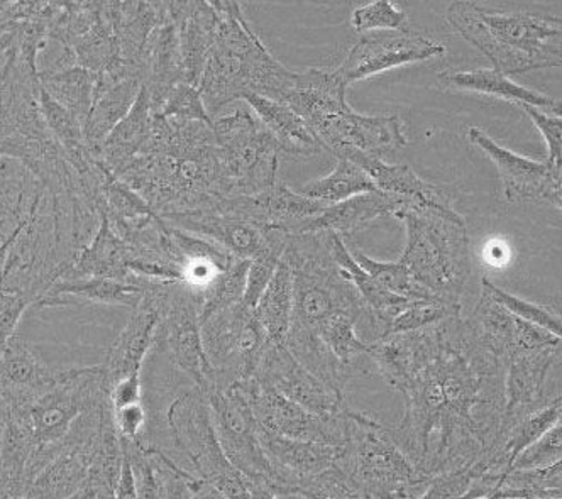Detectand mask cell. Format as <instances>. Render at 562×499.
<instances>
[{
    "label": "cell",
    "instance_id": "1",
    "mask_svg": "<svg viewBox=\"0 0 562 499\" xmlns=\"http://www.w3.org/2000/svg\"><path fill=\"white\" fill-rule=\"evenodd\" d=\"M405 413L393 442L422 476L473 466L495 444L505 415V370L471 332L463 315L370 344Z\"/></svg>",
    "mask_w": 562,
    "mask_h": 499
},
{
    "label": "cell",
    "instance_id": "2",
    "mask_svg": "<svg viewBox=\"0 0 562 499\" xmlns=\"http://www.w3.org/2000/svg\"><path fill=\"white\" fill-rule=\"evenodd\" d=\"M217 12L214 46L200 78L199 92L212 118L246 95L280 102L292 82L293 71L268 52L249 26L239 2L215 0Z\"/></svg>",
    "mask_w": 562,
    "mask_h": 499
},
{
    "label": "cell",
    "instance_id": "3",
    "mask_svg": "<svg viewBox=\"0 0 562 499\" xmlns=\"http://www.w3.org/2000/svg\"><path fill=\"white\" fill-rule=\"evenodd\" d=\"M449 26L505 75L527 73L562 64L561 18L527 12L495 14L474 2H452L446 11Z\"/></svg>",
    "mask_w": 562,
    "mask_h": 499
},
{
    "label": "cell",
    "instance_id": "4",
    "mask_svg": "<svg viewBox=\"0 0 562 499\" xmlns=\"http://www.w3.org/2000/svg\"><path fill=\"white\" fill-rule=\"evenodd\" d=\"M407 227L398 263L434 299L461 307L471 274L467 220L456 211L404 202L395 214Z\"/></svg>",
    "mask_w": 562,
    "mask_h": 499
},
{
    "label": "cell",
    "instance_id": "5",
    "mask_svg": "<svg viewBox=\"0 0 562 499\" xmlns=\"http://www.w3.org/2000/svg\"><path fill=\"white\" fill-rule=\"evenodd\" d=\"M109 392L102 367H74L59 371L55 386L33 405L11 411L12 422L23 430L33 447L27 485L61 452L78 418L108 399Z\"/></svg>",
    "mask_w": 562,
    "mask_h": 499
},
{
    "label": "cell",
    "instance_id": "6",
    "mask_svg": "<svg viewBox=\"0 0 562 499\" xmlns=\"http://www.w3.org/2000/svg\"><path fill=\"white\" fill-rule=\"evenodd\" d=\"M348 442L337 466L361 495L376 499H420L430 477L422 476L393 442L389 429L370 415L349 410Z\"/></svg>",
    "mask_w": 562,
    "mask_h": 499
},
{
    "label": "cell",
    "instance_id": "7",
    "mask_svg": "<svg viewBox=\"0 0 562 499\" xmlns=\"http://www.w3.org/2000/svg\"><path fill=\"white\" fill-rule=\"evenodd\" d=\"M231 196H248L278 182L280 146L246 102L212 123Z\"/></svg>",
    "mask_w": 562,
    "mask_h": 499
},
{
    "label": "cell",
    "instance_id": "8",
    "mask_svg": "<svg viewBox=\"0 0 562 499\" xmlns=\"http://www.w3.org/2000/svg\"><path fill=\"white\" fill-rule=\"evenodd\" d=\"M200 336L214 373L211 389H227L255 376L270 344L255 310L243 304L215 311L200 326Z\"/></svg>",
    "mask_w": 562,
    "mask_h": 499
},
{
    "label": "cell",
    "instance_id": "9",
    "mask_svg": "<svg viewBox=\"0 0 562 499\" xmlns=\"http://www.w3.org/2000/svg\"><path fill=\"white\" fill-rule=\"evenodd\" d=\"M212 410L218 445L234 469L251 481L261 483L277 496H285L280 474L259 442V426L251 407L236 386L205 393Z\"/></svg>",
    "mask_w": 562,
    "mask_h": 499
},
{
    "label": "cell",
    "instance_id": "10",
    "mask_svg": "<svg viewBox=\"0 0 562 499\" xmlns=\"http://www.w3.org/2000/svg\"><path fill=\"white\" fill-rule=\"evenodd\" d=\"M233 386L245 396L259 427L273 435L333 447H342L348 442L351 407L333 417H321L261 385L255 376Z\"/></svg>",
    "mask_w": 562,
    "mask_h": 499
},
{
    "label": "cell",
    "instance_id": "11",
    "mask_svg": "<svg viewBox=\"0 0 562 499\" xmlns=\"http://www.w3.org/2000/svg\"><path fill=\"white\" fill-rule=\"evenodd\" d=\"M199 296L186 283H175L159 320L153 348L164 352L171 366L207 393L214 386V373L200 336Z\"/></svg>",
    "mask_w": 562,
    "mask_h": 499
},
{
    "label": "cell",
    "instance_id": "12",
    "mask_svg": "<svg viewBox=\"0 0 562 499\" xmlns=\"http://www.w3.org/2000/svg\"><path fill=\"white\" fill-rule=\"evenodd\" d=\"M161 218L168 226L205 239L229 252L233 258L246 261H252L270 251H285L289 239V234L281 230L265 229L214 208L165 215Z\"/></svg>",
    "mask_w": 562,
    "mask_h": 499
},
{
    "label": "cell",
    "instance_id": "13",
    "mask_svg": "<svg viewBox=\"0 0 562 499\" xmlns=\"http://www.w3.org/2000/svg\"><path fill=\"white\" fill-rule=\"evenodd\" d=\"M468 137L471 145L485 152L498 168L507 202H533L549 204L555 208L562 207L561 167L515 155L493 141L480 127H471Z\"/></svg>",
    "mask_w": 562,
    "mask_h": 499
},
{
    "label": "cell",
    "instance_id": "14",
    "mask_svg": "<svg viewBox=\"0 0 562 499\" xmlns=\"http://www.w3.org/2000/svg\"><path fill=\"white\" fill-rule=\"evenodd\" d=\"M445 53V46L437 45L412 30L364 34L352 46L336 75L346 83V87H349L371 75L402 67V65L426 61Z\"/></svg>",
    "mask_w": 562,
    "mask_h": 499
},
{
    "label": "cell",
    "instance_id": "15",
    "mask_svg": "<svg viewBox=\"0 0 562 499\" xmlns=\"http://www.w3.org/2000/svg\"><path fill=\"white\" fill-rule=\"evenodd\" d=\"M255 377L261 385L321 417L342 413L349 407L345 393L334 392L318 382L283 344H268Z\"/></svg>",
    "mask_w": 562,
    "mask_h": 499
},
{
    "label": "cell",
    "instance_id": "16",
    "mask_svg": "<svg viewBox=\"0 0 562 499\" xmlns=\"http://www.w3.org/2000/svg\"><path fill=\"white\" fill-rule=\"evenodd\" d=\"M326 207L321 202L293 192L285 183L277 182L256 195L217 200L209 208L234 215L265 229L281 230L289 236H295L302 234L305 224Z\"/></svg>",
    "mask_w": 562,
    "mask_h": 499
},
{
    "label": "cell",
    "instance_id": "17",
    "mask_svg": "<svg viewBox=\"0 0 562 499\" xmlns=\"http://www.w3.org/2000/svg\"><path fill=\"white\" fill-rule=\"evenodd\" d=\"M561 342L517 352L508 359L505 370V415L502 429L510 427L532 411L544 408L555 399L548 393V382L552 370L558 366Z\"/></svg>",
    "mask_w": 562,
    "mask_h": 499
},
{
    "label": "cell",
    "instance_id": "18",
    "mask_svg": "<svg viewBox=\"0 0 562 499\" xmlns=\"http://www.w3.org/2000/svg\"><path fill=\"white\" fill-rule=\"evenodd\" d=\"M330 155L337 149L351 148L376 156L396 151L408 145L404 127L396 115H363L351 107L330 118L314 134Z\"/></svg>",
    "mask_w": 562,
    "mask_h": 499
},
{
    "label": "cell",
    "instance_id": "19",
    "mask_svg": "<svg viewBox=\"0 0 562 499\" xmlns=\"http://www.w3.org/2000/svg\"><path fill=\"white\" fill-rule=\"evenodd\" d=\"M58 373L42 363L18 333L0 344V396L11 411L23 410L46 395Z\"/></svg>",
    "mask_w": 562,
    "mask_h": 499
},
{
    "label": "cell",
    "instance_id": "20",
    "mask_svg": "<svg viewBox=\"0 0 562 499\" xmlns=\"http://www.w3.org/2000/svg\"><path fill=\"white\" fill-rule=\"evenodd\" d=\"M346 90L348 87L336 71H293L292 82L281 95L280 104L295 112L315 134L330 118L348 111Z\"/></svg>",
    "mask_w": 562,
    "mask_h": 499
},
{
    "label": "cell",
    "instance_id": "21",
    "mask_svg": "<svg viewBox=\"0 0 562 499\" xmlns=\"http://www.w3.org/2000/svg\"><path fill=\"white\" fill-rule=\"evenodd\" d=\"M334 156L337 159H348L356 167L361 168L380 192L404 200L407 204L427 205L439 211H454L451 199L446 195L445 190L422 180L407 165H389L376 156L351 148L337 149Z\"/></svg>",
    "mask_w": 562,
    "mask_h": 499
},
{
    "label": "cell",
    "instance_id": "22",
    "mask_svg": "<svg viewBox=\"0 0 562 499\" xmlns=\"http://www.w3.org/2000/svg\"><path fill=\"white\" fill-rule=\"evenodd\" d=\"M168 12L178 30L182 55L183 83L199 89L200 78L211 58L218 15L211 2H168Z\"/></svg>",
    "mask_w": 562,
    "mask_h": 499
},
{
    "label": "cell",
    "instance_id": "23",
    "mask_svg": "<svg viewBox=\"0 0 562 499\" xmlns=\"http://www.w3.org/2000/svg\"><path fill=\"white\" fill-rule=\"evenodd\" d=\"M259 426V423H258ZM259 442L274 469L280 474L285 496L295 495L296 486L307 477L323 473L339 461L342 447L300 442L273 435L259 427Z\"/></svg>",
    "mask_w": 562,
    "mask_h": 499
},
{
    "label": "cell",
    "instance_id": "24",
    "mask_svg": "<svg viewBox=\"0 0 562 499\" xmlns=\"http://www.w3.org/2000/svg\"><path fill=\"white\" fill-rule=\"evenodd\" d=\"M133 249L109 227L108 218L100 215L99 230L92 242L78 252L74 263L59 280H82V277H104L114 282L139 285L143 277L130 273Z\"/></svg>",
    "mask_w": 562,
    "mask_h": 499
},
{
    "label": "cell",
    "instance_id": "25",
    "mask_svg": "<svg viewBox=\"0 0 562 499\" xmlns=\"http://www.w3.org/2000/svg\"><path fill=\"white\" fill-rule=\"evenodd\" d=\"M404 205V200L389 195L378 190V192L359 193L351 199L339 202L336 205H327L321 214L315 215L305 224V233H315V230H327V233L337 234V236L351 237L359 230L367 229L376 218L393 215Z\"/></svg>",
    "mask_w": 562,
    "mask_h": 499
},
{
    "label": "cell",
    "instance_id": "26",
    "mask_svg": "<svg viewBox=\"0 0 562 499\" xmlns=\"http://www.w3.org/2000/svg\"><path fill=\"white\" fill-rule=\"evenodd\" d=\"M97 442L93 445L64 447V451L34 476L21 499H65L83 488L89 479Z\"/></svg>",
    "mask_w": 562,
    "mask_h": 499
},
{
    "label": "cell",
    "instance_id": "27",
    "mask_svg": "<svg viewBox=\"0 0 562 499\" xmlns=\"http://www.w3.org/2000/svg\"><path fill=\"white\" fill-rule=\"evenodd\" d=\"M439 83L442 89L458 90V92H477L485 95L498 97L510 100L515 105L527 104L532 107L548 109L552 115H561V104L546 93L536 92L527 87L512 82L510 78L493 70V68H480V70L445 71L440 73Z\"/></svg>",
    "mask_w": 562,
    "mask_h": 499
},
{
    "label": "cell",
    "instance_id": "28",
    "mask_svg": "<svg viewBox=\"0 0 562 499\" xmlns=\"http://www.w3.org/2000/svg\"><path fill=\"white\" fill-rule=\"evenodd\" d=\"M153 114L148 90L143 87L130 114L111 131L99 149V161L105 170L117 174L139 155L151 133Z\"/></svg>",
    "mask_w": 562,
    "mask_h": 499
},
{
    "label": "cell",
    "instance_id": "29",
    "mask_svg": "<svg viewBox=\"0 0 562 499\" xmlns=\"http://www.w3.org/2000/svg\"><path fill=\"white\" fill-rule=\"evenodd\" d=\"M333 256L342 276L358 288L359 295L363 296L364 304L368 305L374 320H376L381 339L389 336L390 324L402 311L407 310L414 304V299L395 295V293L383 288L380 283L374 282L367 271L358 266V263L352 259L351 252L346 248L345 239L337 236V234L333 236Z\"/></svg>",
    "mask_w": 562,
    "mask_h": 499
},
{
    "label": "cell",
    "instance_id": "30",
    "mask_svg": "<svg viewBox=\"0 0 562 499\" xmlns=\"http://www.w3.org/2000/svg\"><path fill=\"white\" fill-rule=\"evenodd\" d=\"M243 102L249 105L268 133L274 137L280 151L296 158H307L323 151V145L308 129L307 124L286 105L261 95H246Z\"/></svg>",
    "mask_w": 562,
    "mask_h": 499
},
{
    "label": "cell",
    "instance_id": "31",
    "mask_svg": "<svg viewBox=\"0 0 562 499\" xmlns=\"http://www.w3.org/2000/svg\"><path fill=\"white\" fill-rule=\"evenodd\" d=\"M140 89L143 80L131 77L108 89L93 90V104L83 124V137L87 148L95 158H99V149L105 137L130 114Z\"/></svg>",
    "mask_w": 562,
    "mask_h": 499
},
{
    "label": "cell",
    "instance_id": "32",
    "mask_svg": "<svg viewBox=\"0 0 562 499\" xmlns=\"http://www.w3.org/2000/svg\"><path fill=\"white\" fill-rule=\"evenodd\" d=\"M75 298L89 299L95 304L123 305L134 310L143 298V283L139 286L104 277L58 280L33 307H59L71 304Z\"/></svg>",
    "mask_w": 562,
    "mask_h": 499
},
{
    "label": "cell",
    "instance_id": "33",
    "mask_svg": "<svg viewBox=\"0 0 562 499\" xmlns=\"http://www.w3.org/2000/svg\"><path fill=\"white\" fill-rule=\"evenodd\" d=\"M467 322L476 341L502 363L507 364L508 359L517 354L521 318L505 310L486 293L481 292L480 302Z\"/></svg>",
    "mask_w": 562,
    "mask_h": 499
},
{
    "label": "cell",
    "instance_id": "34",
    "mask_svg": "<svg viewBox=\"0 0 562 499\" xmlns=\"http://www.w3.org/2000/svg\"><path fill=\"white\" fill-rule=\"evenodd\" d=\"M167 18L168 2H119L115 23L119 58L139 65L148 37Z\"/></svg>",
    "mask_w": 562,
    "mask_h": 499
},
{
    "label": "cell",
    "instance_id": "35",
    "mask_svg": "<svg viewBox=\"0 0 562 499\" xmlns=\"http://www.w3.org/2000/svg\"><path fill=\"white\" fill-rule=\"evenodd\" d=\"M293 310L292 270L281 259L271 277L270 285L256 305L255 314L267 333L268 342L274 345L285 344L289 336Z\"/></svg>",
    "mask_w": 562,
    "mask_h": 499
},
{
    "label": "cell",
    "instance_id": "36",
    "mask_svg": "<svg viewBox=\"0 0 562 499\" xmlns=\"http://www.w3.org/2000/svg\"><path fill=\"white\" fill-rule=\"evenodd\" d=\"M370 192H378L371 178L348 159H337L333 173L307 183L299 193L324 205H336L359 193Z\"/></svg>",
    "mask_w": 562,
    "mask_h": 499
},
{
    "label": "cell",
    "instance_id": "37",
    "mask_svg": "<svg viewBox=\"0 0 562 499\" xmlns=\"http://www.w3.org/2000/svg\"><path fill=\"white\" fill-rule=\"evenodd\" d=\"M95 80L97 73L75 67L64 73L42 78L40 86L59 105L70 111L80 123L86 124L93 104Z\"/></svg>",
    "mask_w": 562,
    "mask_h": 499
},
{
    "label": "cell",
    "instance_id": "38",
    "mask_svg": "<svg viewBox=\"0 0 562 499\" xmlns=\"http://www.w3.org/2000/svg\"><path fill=\"white\" fill-rule=\"evenodd\" d=\"M488 499H561V463L544 469L508 470Z\"/></svg>",
    "mask_w": 562,
    "mask_h": 499
},
{
    "label": "cell",
    "instance_id": "39",
    "mask_svg": "<svg viewBox=\"0 0 562 499\" xmlns=\"http://www.w3.org/2000/svg\"><path fill=\"white\" fill-rule=\"evenodd\" d=\"M249 264H251V261H246V259H234L233 264L226 271L218 273L205 288L196 292L200 305V326L215 311L224 310V308L233 307V305L243 302Z\"/></svg>",
    "mask_w": 562,
    "mask_h": 499
},
{
    "label": "cell",
    "instance_id": "40",
    "mask_svg": "<svg viewBox=\"0 0 562 499\" xmlns=\"http://www.w3.org/2000/svg\"><path fill=\"white\" fill-rule=\"evenodd\" d=\"M349 252H351L352 259L358 263V266L367 271L374 282L380 283L389 292L404 296V298L434 299L426 288H422L418 283L414 282V277L405 270L404 264H400L398 261L396 263H381V261H374L370 256L364 254L361 249H355V251Z\"/></svg>",
    "mask_w": 562,
    "mask_h": 499
},
{
    "label": "cell",
    "instance_id": "41",
    "mask_svg": "<svg viewBox=\"0 0 562 499\" xmlns=\"http://www.w3.org/2000/svg\"><path fill=\"white\" fill-rule=\"evenodd\" d=\"M481 286H483V293H486L493 302L502 305L505 310L510 311L515 317L521 318V320H526V322L533 324V326L542 327V329L554 333L555 337H561V317H559L558 311L518 298V296L512 295V293L493 285L488 277H483Z\"/></svg>",
    "mask_w": 562,
    "mask_h": 499
},
{
    "label": "cell",
    "instance_id": "42",
    "mask_svg": "<svg viewBox=\"0 0 562 499\" xmlns=\"http://www.w3.org/2000/svg\"><path fill=\"white\" fill-rule=\"evenodd\" d=\"M295 495L304 496L305 499H363L351 476L340 469L337 463L300 481Z\"/></svg>",
    "mask_w": 562,
    "mask_h": 499
},
{
    "label": "cell",
    "instance_id": "43",
    "mask_svg": "<svg viewBox=\"0 0 562 499\" xmlns=\"http://www.w3.org/2000/svg\"><path fill=\"white\" fill-rule=\"evenodd\" d=\"M454 315H461L458 305L442 304L437 299H414V304L390 324L389 336L426 329Z\"/></svg>",
    "mask_w": 562,
    "mask_h": 499
},
{
    "label": "cell",
    "instance_id": "44",
    "mask_svg": "<svg viewBox=\"0 0 562 499\" xmlns=\"http://www.w3.org/2000/svg\"><path fill=\"white\" fill-rule=\"evenodd\" d=\"M351 24L359 33L411 30L407 12L396 8L389 0H376V2L356 9L351 15Z\"/></svg>",
    "mask_w": 562,
    "mask_h": 499
},
{
    "label": "cell",
    "instance_id": "45",
    "mask_svg": "<svg viewBox=\"0 0 562 499\" xmlns=\"http://www.w3.org/2000/svg\"><path fill=\"white\" fill-rule=\"evenodd\" d=\"M159 115L180 121V123H204L207 126H212V123H214V118L209 115L207 109H205L199 89L189 86V83H178L171 90Z\"/></svg>",
    "mask_w": 562,
    "mask_h": 499
},
{
    "label": "cell",
    "instance_id": "46",
    "mask_svg": "<svg viewBox=\"0 0 562 499\" xmlns=\"http://www.w3.org/2000/svg\"><path fill=\"white\" fill-rule=\"evenodd\" d=\"M561 423L552 427L539 441L521 451L512 464L510 470L544 469L561 463Z\"/></svg>",
    "mask_w": 562,
    "mask_h": 499
},
{
    "label": "cell",
    "instance_id": "47",
    "mask_svg": "<svg viewBox=\"0 0 562 499\" xmlns=\"http://www.w3.org/2000/svg\"><path fill=\"white\" fill-rule=\"evenodd\" d=\"M281 256H283V251H270L252 259L251 264H249L248 276H246L245 296H243L240 304L255 310L259 298L263 295L267 286L270 285L271 277H273L274 271L280 264Z\"/></svg>",
    "mask_w": 562,
    "mask_h": 499
},
{
    "label": "cell",
    "instance_id": "48",
    "mask_svg": "<svg viewBox=\"0 0 562 499\" xmlns=\"http://www.w3.org/2000/svg\"><path fill=\"white\" fill-rule=\"evenodd\" d=\"M518 107L524 109L526 114L532 118V123L539 127L540 133L544 136L549 148L548 163L561 167L562 151V133H561V115H549L532 105L520 104Z\"/></svg>",
    "mask_w": 562,
    "mask_h": 499
},
{
    "label": "cell",
    "instance_id": "49",
    "mask_svg": "<svg viewBox=\"0 0 562 499\" xmlns=\"http://www.w3.org/2000/svg\"><path fill=\"white\" fill-rule=\"evenodd\" d=\"M112 413H114L115 429L123 441H137L145 432L148 413H146L143 401L112 411Z\"/></svg>",
    "mask_w": 562,
    "mask_h": 499
},
{
    "label": "cell",
    "instance_id": "50",
    "mask_svg": "<svg viewBox=\"0 0 562 499\" xmlns=\"http://www.w3.org/2000/svg\"><path fill=\"white\" fill-rule=\"evenodd\" d=\"M27 307L31 304L24 296L0 293V344L14 336L15 327Z\"/></svg>",
    "mask_w": 562,
    "mask_h": 499
},
{
    "label": "cell",
    "instance_id": "51",
    "mask_svg": "<svg viewBox=\"0 0 562 499\" xmlns=\"http://www.w3.org/2000/svg\"><path fill=\"white\" fill-rule=\"evenodd\" d=\"M212 486H215L218 491L223 492L226 499H251L248 486H246L245 476L239 470L234 469V467L218 477L217 481Z\"/></svg>",
    "mask_w": 562,
    "mask_h": 499
},
{
    "label": "cell",
    "instance_id": "52",
    "mask_svg": "<svg viewBox=\"0 0 562 499\" xmlns=\"http://www.w3.org/2000/svg\"><path fill=\"white\" fill-rule=\"evenodd\" d=\"M114 499H139L137 498L136 486H134L133 470L130 461L123 452V467L115 485Z\"/></svg>",
    "mask_w": 562,
    "mask_h": 499
},
{
    "label": "cell",
    "instance_id": "53",
    "mask_svg": "<svg viewBox=\"0 0 562 499\" xmlns=\"http://www.w3.org/2000/svg\"><path fill=\"white\" fill-rule=\"evenodd\" d=\"M114 488L87 479L86 486L65 499H114Z\"/></svg>",
    "mask_w": 562,
    "mask_h": 499
},
{
    "label": "cell",
    "instance_id": "54",
    "mask_svg": "<svg viewBox=\"0 0 562 499\" xmlns=\"http://www.w3.org/2000/svg\"><path fill=\"white\" fill-rule=\"evenodd\" d=\"M245 479L251 499H278V496L270 491L267 486L261 485V483L251 481L248 477H245Z\"/></svg>",
    "mask_w": 562,
    "mask_h": 499
},
{
    "label": "cell",
    "instance_id": "55",
    "mask_svg": "<svg viewBox=\"0 0 562 499\" xmlns=\"http://www.w3.org/2000/svg\"><path fill=\"white\" fill-rule=\"evenodd\" d=\"M190 499H226L224 498L223 492L218 491L215 486H212L211 483H204V485L200 486L199 491L192 496Z\"/></svg>",
    "mask_w": 562,
    "mask_h": 499
},
{
    "label": "cell",
    "instance_id": "56",
    "mask_svg": "<svg viewBox=\"0 0 562 499\" xmlns=\"http://www.w3.org/2000/svg\"><path fill=\"white\" fill-rule=\"evenodd\" d=\"M9 418H11V410H9L5 399L0 396V445L4 441L5 429H8Z\"/></svg>",
    "mask_w": 562,
    "mask_h": 499
},
{
    "label": "cell",
    "instance_id": "57",
    "mask_svg": "<svg viewBox=\"0 0 562 499\" xmlns=\"http://www.w3.org/2000/svg\"><path fill=\"white\" fill-rule=\"evenodd\" d=\"M0 499H15V498H12V496L9 495V492H5L4 489H0Z\"/></svg>",
    "mask_w": 562,
    "mask_h": 499
}]
</instances>
